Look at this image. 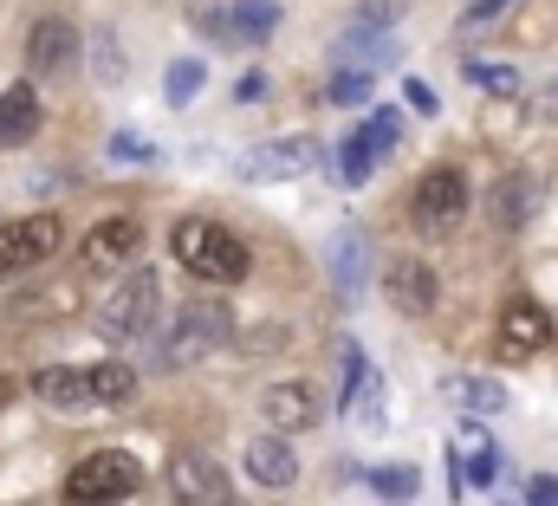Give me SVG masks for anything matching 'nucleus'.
I'll return each mask as SVG.
<instances>
[{
    "instance_id": "nucleus-1",
    "label": "nucleus",
    "mask_w": 558,
    "mask_h": 506,
    "mask_svg": "<svg viewBox=\"0 0 558 506\" xmlns=\"http://www.w3.org/2000/svg\"><path fill=\"white\" fill-rule=\"evenodd\" d=\"M162 286H156V273H143L131 266L105 299H98V338L105 345H143V338H156L162 325Z\"/></svg>"
},
{
    "instance_id": "nucleus-2",
    "label": "nucleus",
    "mask_w": 558,
    "mask_h": 506,
    "mask_svg": "<svg viewBox=\"0 0 558 506\" xmlns=\"http://www.w3.org/2000/svg\"><path fill=\"white\" fill-rule=\"evenodd\" d=\"M169 248H175V260H182L195 279H208V286H241V279H247V248H241V234H228L221 221L189 215V221H175Z\"/></svg>"
},
{
    "instance_id": "nucleus-3",
    "label": "nucleus",
    "mask_w": 558,
    "mask_h": 506,
    "mask_svg": "<svg viewBox=\"0 0 558 506\" xmlns=\"http://www.w3.org/2000/svg\"><path fill=\"white\" fill-rule=\"evenodd\" d=\"M228 325H234V312L221 305V299H189V305H175V318L162 325V345H156V364H169V371H182V364H202L215 345H228Z\"/></svg>"
},
{
    "instance_id": "nucleus-4",
    "label": "nucleus",
    "mask_w": 558,
    "mask_h": 506,
    "mask_svg": "<svg viewBox=\"0 0 558 506\" xmlns=\"http://www.w3.org/2000/svg\"><path fill=\"white\" fill-rule=\"evenodd\" d=\"M137 487H143V461L124 455V448H98V455H85L65 474V501L72 506H118V501H131Z\"/></svg>"
},
{
    "instance_id": "nucleus-5",
    "label": "nucleus",
    "mask_w": 558,
    "mask_h": 506,
    "mask_svg": "<svg viewBox=\"0 0 558 506\" xmlns=\"http://www.w3.org/2000/svg\"><path fill=\"white\" fill-rule=\"evenodd\" d=\"M189 20H195V33H208L215 46H260V39H274L279 7L274 0H228V7H202V13H189Z\"/></svg>"
},
{
    "instance_id": "nucleus-6",
    "label": "nucleus",
    "mask_w": 558,
    "mask_h": 506,
    "mask_svg": "<svg viewBox=\"0 0 558 506\" xmlns=\"http://www.w3.org/2000/svg\"><path fill=\"white\" fill-rule=\"evenodd\" d=\"M59 241H65L59 215L0 221V286H7V279H20V273H33V266H46V260L59 253Z\"/></svg>"
},
{
    "instance_id": "nucleus-7",
    "label": "nucleus",
    "mask_w": 558,
    "mask_h": 506,
    "mask_svg": "<svg viewBox=\"0 0 558 506\" xmlns=\"http://www.w3.org/2000/svg\"><path fill=\"white\" fill-rule=\"evenodd\" d=\"M397 136H403V111H371L364 124L344 136V149H338V176H344V189H357V182H371L377 176V162L397 149Z\"/></svg>"
},
{
    "instance_id": "nucleus-8",
    "label": "nucleus",
    "mask_w": 558,
    "mask_h": 506,
    "mask_svg": "<svg viewBox=\"0 0 558 506\" xmlns=\"http://www.w3.org/2000/svg\"><path fill=\"white\" fill-rule=\"evenodd\" d=\"M143 248V221L137 215H105L85 241H78V273H124Z\"/></svg>"
},
{
    "instance_id": "nucleus-9",
    "label": "nucleus",
    "mask_w": 558,
    "mask_h": 506,
    "mask_svg": "<svg viewBox=\"0 0 558 506\" xmlns=\"http://www.w3.org/2000/svg\"><path fill=\"white\" fill-rule=\"evenodd\" d=\"M169 501L175 506H234V481L221 474L215 455H175L169 461Z\"/></svg>"
},
{
    "instance_id": "nucleus-10",
    "label": "nucleus",
    "mask_w": 558,
    "mask_h": 506,
    "mask_svg": "<svg viewBox=\"0 0 558 506\" xmlns=\"http://www.w3.org/2000/svg\"><path fill=\"white\" fill-rule=\"evenodd\" d=\"M338 364H344V396H338V409H344L357 429H384V377H377V364L364 358V345H338Z\"/></svg>"
},
{
    "instance_id": "nucleus-11",
    "label": "nucleus",
    "mask_w": 558,
    "mask_h": 506,
    "mask_svg": "<svg viewBox=\"0 0 558 506\" xmlns=\"http://www.w3.org/2000/svg\"><path fill=\"white\" fill-rule=\"evenodd\" d=\"M410 208H416V221L428 234H448L461 221V208H468V176L461 169H428L410 189Z\"/></svg>"
},
{
    "instance_id": "nucleus-12",
    "label": "nucleus",
    "mask_w": 558,
    "mask_h": 506,
    "mask_svg": "<svg viewBox=\"0 0 558 506\" xmlns=\"http://www.w3.org/2000/svg\"><path fill=\"white\" fill-rule=\"evenodd\" d=\"M318 162V143L312 136H279V143H254L247 156H241V176L247 182H292V176H305Z\"/></svg>"
},
{
    "instance_id": "nucleus-13",
    "label": "nucleus",
    "mask_w": 558,
    "mask_h": 506,
    "mask_svg": "<svg viewBox=\"0 0 558 506\" xmlns=\"http://www.w3.org/2000/svg\"><path fill=\"white\" fill-rule=\"evenodd\" d=\"M494 474H500V448L481 435V422H461V442L448 448V487H454V501H461V487H494Z\"/></svg>"
},
{
    "instance_id": "nucleus-14",
    "label": "nucleus",
    "mask_w": 558,
    "mask_h": 506,
    "mask_svg": "<svg viewBox=\"0 0 558 506\" xmlns=\"http://www.w3.org/2000/svg\"><path fill=\"white\" fill-rule=\"evenodd\" d=\"M546 345H553V318L533 299H507L500 305V358L520 364V358H539Z\"/></svg>"
},
{
    "instance_id": "nucleus-15",
    "label": "nucleus",
    "mask_w": 558,
    "mask_h": 506,
    "mask_svg": "<svg viewBox=\"0 0 558 506\" xmlns=\"http://www.w3.org/2000/svg\"><path fill=\"white\" fill-rule=\"evenodd\" d=\"M26 65H33V72H46V79L72 72V65H78V26H72V20H59V13H46V20L26 33Z\"/></svg>"
},
{
    "instance_id": "nucleus-16",
    "label": "nucleus",
    "mask_w": 558,
    "mask_h": 506,
    "mask_svg": "<svg viewBox=\"0 0 558 506\" xmlns=\"http://www.w3.org/2000/svg\"><path fill=\"white\" fill-rule=\"evenodd\" d=\"M325 266H331V286H338L344 299H357V292L371 286V241H364V228H338V234L325 241Z\"/></svg>"
},
{
    "instance_id": "nucleus-17",
    "label": "nucleus",
    "mask_w": 558,
    "mask_h": 506,
    "mask_svg": "<svg viewBox=\"0 0 558 506\" xmlns=\"http://www.w3.org/2000/svg\"><path fill=\"white\" fill-rule=\"evenodd\" d=\"M33 396L46 409H98L92 364H46V371H33Z\"/></svg>"
},
{
    "instance_id": "nucleus-18",
    "label": "nucleus",
    "mask_w": 558,
    "mask_h": 506,
    "mask_svg": "<svg viewBox=\"0 0 558 506\" xmlns=\"http://www.w3.org/2000/svg\"><path fill=\"white\" fill-rule=\"evenodd\" d=\"M260 415H267V429H279V442H286L292 429H312L318 422V396L305 383H267L260 389Z\"/></svg>"
},
{
    "instance_id": "nucleus-19",
    "label": "nucleus",
    "mask_w": 558,
    "mask_h": 506,
    "mask_svg": "<svg viewBox=\"0 0 558 506\" xmlns=\"http://www.w3.org/2000/svg\"><path fill=\"white\" fill-rule=\"evenodd\" d=\"M241 468H247V481H260V487H274V494H286V487L299 481V455H292L279 435H260V442H247Z\"/></svg>"
},
{
    "instance_id": "nucleus-20",
    "label": "nucleus",
    "mask_w": 558,
    "mask_h": 506,
    "mask_svg": "<svg viewBox=\"0 0 558 506\" xmlns=\"http://www.w3.org/2000/svg\"><path fill=\"white\" fill-rule=\"evenodd\" d=\"M384 292H390V305L397 312H435V273L422 266V260H397L390 273H384Z\"/></svg>"
},
{
    "instance_id": "nucleus-21",
    "label": "nucleus",
    "mask_w": 558,
    "mask_h": 506,
    "mask_svg": "<svg viewBox=\"0 0 558 506\" xmlns=\"http://www.w3.org/2000/svg\"><path fill=\"white\" fill-rule=\"evenodd\" d=\"M39 136V92L33 85H7L0 92V149H20Z\"/></svg>"
},
{
    "instance_id": "nucleus-22",
    "label": "nucleus",
    "mask_w": 558,
    "mask_h": 506,
    "mask_svg": "<svg viewBox=\"0 0 558 506\" xmlns=\"http://www.w3.org/2000/svg\"><path fill=\"white\" fill-rule=\"evenodd\" d=\"M331 59L351 72V59L357 65H384V59H397V33H377V26H344L338 39H331Z\"/></svg>"
},
{
    "instance_id": "nucleus-23",
    "label": "nucleus",
    "mask_w": 558,
    "mask_h": 506,
    "mask_svg": "<svg viewBox=\"0 0 558 506\" xmlns=\"http://www.w3.org/2000/svg\"><path fill=\"white\" fill-rule=\"evenodd\" d=\"M533 208H539V189H533L526 176H500V182H494V195H487L494 228H526V221H533Z\"/></svg>"
},
{
    "instance_id": "nucleus-24",
    "label": "nucleus",
    "mask_w": 558,
    "mask_h": 506,
    "mask_svg": "<svg viewBox=\"0 0 558 506\" xmlns=\"http://www.w3.org/2000/svg\"><path fill=\"white\" fill-rule=\"evenodd\" d=\"M441 396H448L454 409H474V415L507 409V383H494V377H448L441 383Z\"/></svg>"
},
{
    "instance_id": "nucleus-25",
    "label": "nucleus",
    "mask_w": 558,
    "mask_h": 506,
    "mask_svg": "<svg viewBox=\"0 0 558 506\" xmlns=\"http://www.w3.org/2000/svg\"><path fill=\"white\" fill-rule=\"evenodd\" d=\"M371 487H377V501H416V468H410V461H384V468H371Z\"/></svg>"
},
{
    "instance_id": "nucleus-26",
    "label": "nucleus",
    "mask_w": 558,
    "mask_h": 506,
    "mask_svg": "<svg viewBox=\"0 0 558 506\" xmlns=\"http://www.w3.org/2000/svg\"><path fill=\"white\" fill-rule=\"evenodd\" d=\"M202 79H208V65H202V59H175V65H169V79H162V98H169V105H189V98L202 92Z\"/></svg>"
},
{
    "instance_id": "nucleus-27",
    "label": "nucleus",
    "mask_w": 558,
    "mask_h": 506,
    "mask_svg": "<svg viewBox=\"0 0 558 506\" xmlns=\"http://www.w3.org/2000/svg\"><path fill=\"white\" fill-rule=\"evenodd\" d=\"M461 72H468L474 85H487V92H520V72H507V65H481V59H461Z\"/></svg>"
},
{
    "instance_id": "nucleus-28",
    "label": "nucleus",
    "mask_w": 558,
    "mask_h": 506,
    "mask_svg": "<svg viewBox=\"0 0 558 506\" xmlns=\"http://www.w3.org/2000/svg\"><path fill=\"white\" fill-rule=\"evenodd\" d=\"M92 52H98V79H105V85H118V79H124V59H118V39H111V33H98V39H92Z\"/></svg>"
},
{
    "instance_id": "nucleus-29",
    "label": "nucleus",
    "mask_w": 558,
    "mask_h": 506,
    "mask_svg": "<svg viewBox=\"0 0 558 506\" xmlns=\"http://www.w3.org/2000/svg\"><path fill=\"white\" fill-rule=\"evenodd\" d=\"M331 98H338V105H364V98H371V72H338V79H331Z\"/></svg>"
},
{
    "instance_id": "nucleus-30",
    "label": "nucleus",
    "mask_w": 558,
    "mask_h": 506,
    "mask_svg": "<svg viewBox=\"0 0 558 506\" xmlns=\"http://www.w3.org/2000/svg\"><path fill=\"white\" fill-rule=\"evenodd\" d=\"M507 7H520V0H474V7L461 13V20H468V26H494V20H500Z\"/></svg>"
},
{
    "instance_id": "nucleus-31",
    "label": "nucleus",
    "mask_w": 558,
    "mask_h": 506,
    "mask_svg": "<svg viewBox=\"0 0 558 506\" xmlns=\"http://www.w3.org/2000/svg\"><path fill=\"white\" fill-rule=\"evenodd\" d=\"M111 156H131V162H156V149L143 136H111Z\"/></svg>"
},
{
    "instance_id": "nucleus-32",
    "label": "nucleus",
    "mask_w": 558,
    "mask_h": 506,
    "mask_svg": "<svg viewBox=\"0 0 558 506\" xmlns=\"http://www.w3.org/2000/svg\"><path fill=\"white\" fill-rule=\"evenodd\" d=\"M533 506H558V481H553V474H539V481H533Z\"/></svg>"
},
{
    "instance_id": "nucleus-33",
    "label": "nucleus",
    "mask_w": 558,
    "mask_h": 506,
    "mask_svg": "<svg viewBox=\"0 0 558 506\" xmlns=\"http://www.w3.org/2000/svg\"><path fill=\"white\" fill-rule=\"evenodd\" d=\"M410 105H416L422 118H428V111H435V92H428V85H416V79H410Z\"/></svg>"
},
{
    "instance_id": "nucleus-34",
    "label": "nucleus",
    "mask_w": 558,
    "mask_h": 506,
    "mask_svg": "<svg viewBox=\"0 0 558 506\" xmlns=\"http://www.w3.org/2000/svg\"><path fill=\"white\" fill-rule=\"evenodd\" d=\"M260 92H267V79H260V72H247V79L234 85V98H260Z\"/></svg>"
},
{
    "instance_id": "nucleus-35",
    "label": "nucleus",
    "mask_w": 558,
    "mask_h": 506,
    "mask_svg": "<svg viewBox=\"0 0 558 506\" xmlns=\"http://www.w3.org/2000/svg\"><path fill=\"white\" fill-rule=\"evenodd\" d=\"M553 105H558V79H553Z\"/></svg>"
}]
</instances>
